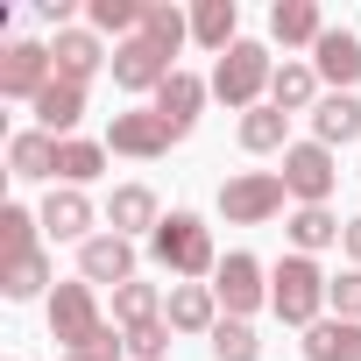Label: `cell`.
I'll list each match as a JSON object with an SVG mask.
<instances>
[{"instance_id":"17","label":"cell","mask_w":361,"mask_h":361,"mask_svg":"<svg viewBox=\"0 0 361 361\" xmlns=\"http://www.w3.org/2000/svg\"><path fill=\"white\" fill-rule=\"evenodd\" d=\"M36 121H43V135H71L78 121H85V85H71V78H50L43 92H36Z\"/></svg>"},{"instance_id":"28","label":"cell","mask_w":361,"mask_h":361,"mask_svg":"<svg viewBox=\"0 0 361 361\" xmlns=\"http://www.w3.org/2000/svg\"><path fill=\"white\" fill-rule=\"evenodd\" d=\"M149 319H163V290H156V283H142V276H135V283H121V290H114V326H121V333H135V326H149Z\"/></svg>"},{"instance_id":"12","label":"cell","mask_w":361,"mask_h":361,"mask_svg":"<svg viewBox=\"0 0 361 361\" xmlns=\"http://www.w3.org/2000/svg\"><path fill=\"white\" fill-rule=\"evenodd\" d=\"M163 227V206H156V192L149 185H114V199H106V234H156Z\"/></svg>"},{"instance_id":"16","label":"cell","mask_w":361,"mask_h":361,"mask_svg":"<svg viewBox=\"0 0 361 361\" xmlns=\"http://www.w3.org/2000/svg\"><path fill=\"white\" fill-rule=\"evenodd\" d=\"M326 92H319V71L305 64V57H283L276 64V78H269V106H283V114H312Z\"/></svg>"},{"instance_id":"29","label":"cell","mask_w":361,"mask_h":361,"mask_svg":"<svg viewBox=\"0 0 361 361\" xmlns=\"http://www.w3.org/2000/svg\"><path fill=\"white\" fill-rule=\"evenodd\" d=\"M135 36H149V43H163V50L177 57V50H185V36H192V15H177L170 0H149V8H142V29H135Z\"/></svg>"},{"instance_id":"36","label":"cell","mask_w":361,"mask_h":361,"mask_svg":"<svg viewBox=\"0 0 361 361\" xmlns=\"http://www.w3.org/2000/svg\"><path fill=\"white\" fill-rule=\"evenodd\" d=\"M57 361H85V354H57Z\"/></svg>"},{"instance_id":"6","label":"cell","mask_w":361,"mask_h":361,"mask_svg":"<svg viewBox=\"0 0 361 361\" xmlns=\"http://www.w3.org/2000/svg\"><path fill=\"white\" fill-rule=\"evenodd\" d=\"M283 185H290L298 206H326L333 185H340L333 149H326V142H290V149H283Z\"/></svg>"},{"instance_id":"24","label":"cell","mask_w":361,"mask_h":361,"mask_svg":"<svg viewBox=\"0 0 361 361\" xmlns=\"http://www.w3.org/2000/svg\"><path fill=\"white\" fill-rule=\"evenodd\" d=\"M99 170H106V142H78V135H64V142H57V185L85 192Z\"/></svg>"},{"instance_id":"19","label":"cell","mask_w":361,"mask_h":361,"mask_svg":"<svg viewBox=\"0 0 361 361\" xmlns=\"http://www.w3.org/2000/svg\"><path fill=\"white\" fill-rule=\"evenodd\" d=\"M241 8H234V0H199V8H192V43L199 50H213V57H227L241 36Z\"/></svg>"},{"instance_id":"10","label":"cell","mask_w":361,"mask_h":361,"mask_svg":"<svg viewBox=\"0 0 361 361\" xmlns=\"http://www.w3.org/2000/svg\"><path fill=\"white\" fill-rule=\"evenodd\" d=\"M78 276H85L92 290H99V283H114V290L135 283V241H128V234H92V241L78 248Z\"/></svg>"},{"instance_id":"1","label":"cell","mask_w":361,"mask_h":361,"mask_svg":"<svg viewBox=\"0 0 361 361\" xmlns=\"http://www.w3.org/2000/svg\"><path fill=\"white\" fill-rule=\"evenodd\" d=\"M149 255H156L177 283L220 276V248H213V227H206L199 213H163V227L149 234Z\"/></svg>"},{"instance_id":"34","label":"cell","mask_w":361,"mask_h":361,"mask_svg":"<svg viewBox=\"0 0 361 361\" xmlns=\"http://www.w3.org/2000/svg\"><path fill=\"white\" fill-rule=\"evenodd\" d=\"M326 305H333L340 319H361V269H340L333 290H326Z\"/></svg>"},{"instance_id":"22","label":"cell","mask_w":361,"mask_h":361,"mask_svg":"<svg viewBox=\"0 0 361 361\" xmlns=\"http://www.w3.org/2000/svg\"><path fill=\"white\" fill-rule=\"evenodd\" d=\"M43 290H50V255H43V248H29V255H0V298L29 305V298H43Z\"/></svg>"},{"instance_id":"14","label":"cell","mask_w":361,"mask_h":361,"mask_svg":"<svg viewBox=\"0 0 361 361\" xmlns=\"http://www.w3.org/2000/svg\"><path fill=\"white\" fill-rule=\"evenodd\" d=\"M163 319H170V333H213V326H220V298H213V283H170Z\"/></svg>"},{"instance_id":"20","label":"cell","mask_w":361,"mask_h":361,"mask_svg":"<svg viewBox=\"0 0 361 361\" xmlns=\"http://www.w3.org/2000/svg\"><path fill=\"white\" fill-rule=\"evenodd\" d=\"M269 36H276L283 50H312V43L326 36V15L312 8V0H276V8H269Z\"/></svg>"},{"instance_id":"4","label":"cell","mask_w":361,"mask_h":361,"mask_svg":"<svg viewBox=\"0 0 361 361\" xmlns=\"http://www.w3.org/2000/svg\"><path fill=\"white\" fill-rule=\"evenodd\" d=\"M283 199H290L283 170H241V177H227V185H220V213H227V227H262V220L283 213Z\"/></svg>"},{"instance_id":"13","label":"cell","mask_w":361,"mask_h":361,"mask_svg":"<svg viewBox=\"0 0 361 361\" xmlns=\"http://www.w3.org/2000/svg\"><path fill=\"white\" fill-rule=\"evenodd\" d=\"M92 199L85 192H71V185H50V199H43V234H57V241H92Z\"/></svg>"},{"instance_id":"9","label":"cell","mask_w":361,"mask_h":361,"mask_svg":"<svg viewBox=\"0 0 361 361\" xmlns=\"http://www.w3.org/2000/svg\"><path fill=\"white\" fill-rule=\"evenodd\" d=\"M170 71H177V64H170V50H163V43H149V36H128V43L114 50V85H121V92H163V85H170Z\"/></svg>"},{"instance_id":"3","label":"cell","mask_w":361,"mask_h":361,"mask_svg":"<svg viewBox=\"0 0 361 361\" xmlns=\"http://www.w3.org/2000/svg\"><path fill=\"white\" fill-rule=\"evenodd\" d=\"M269 78H276V57L262 50V43H234L220 64H213V99H227V106H262V92H269Z\"/></svg>"},{"instance_id":"26","label":"cell","mask_w":361,"mask_h":361,"mask_svg":"<svg viewBox=\"0 0 361 361\" xmlns=\"http://www.w3.org/2000/svg\"><path fill=\"white\" fill-rule=\"evenodd\" d=\"M8 170H15V177H57V135L22 128V135L8 142Z\"/></svg>"},{"instance_id":"32","label":"cell","mask_w":361,"mask_h":361,"mask_svg":"<svg viewBox=\"0 0 361 361\" xmlns=\"http://www.w3.org/2000/svg\"><path fill=\"white\" fill-rule=\"evenodd\" d=\"M142 8L149 0H92V36L106 29V36H135L142 29Z\"/></svg>"},{"instance_id":"23","label":"cell","mask_w":361,"mask_h":361,"mask_svg":"<svg viewBox=\"0 0 361 361\" xmlns=\"http://www.w3.org/2000/svg\"><path fill=\"white\" fill-rule=\"evenodd\" d=\"M305 361H361V319H319L305 333Z\"/></svg>"},{"instance_id":"33","label":"cell","mask_w":361,"mask_h":361,"mask_svg":"<svg viewBox=\"0 0 361 361\" xmlns=\"http://www.w3.org/2000/svg\"><path fill=\"white\" fill-rule=\"evenodd\" d=\"M128 354H135V361H163V354H170V319L135 326V333H128Z\"/></svg>"},{"instance_id":"25","label":"cell","mask_w":361,"mask_h":361,"mask_svg":"<svg viewBox=\"0 0 361 361\" xmlns=\"http://www.w3.org/2000/svg\"><path fill=\"white\" fill-rule=\"evenodd\" d=\"M283 135H290V114H283V106H269V99H262V106H248V114H241V149H248V156L290 149Z\"/></svg>"},{"instance_id":"27","label":"cell","mask_w":361,"mask_h":361,"mask_svg":"<svg viewBox=\"0 0 361 361\" xmlns=\"http://www.w3.org/2000/svg\"><path fill=\"white\" fill-rule=\"evenodd\" d=\"M347 234V220H333L326 206H298L290 213V255H319V248H333Z\"/></svg>"},{"instance_id":"31","label":"cell","mask_w":361,"mask_h":361,"mask_svg":"<svg viewBox=\"0 0 361 361\" xmlns=\"http://www.w3.org/2000/svg\"><path fill=\"white\" fill-rule=\"evenodd\" d=\"M36 227H43V213L0 206V255H29V248H36Z\"/></svg>"},{"instance_id":"2","label":"cell","mask_w":361,"mask_h":361,"mask_svg":"<svg viewBox=\"0 0 361 361\" xmlns=\"http://www.w3.org/2000/svg\"><path fill=\"white\" fill-rule=\"evenodd\" d=\"M326 290H333V276L312 262V255H283L276 269H269V312L283 319V326H319V312H326Z\"/></svg>"},{"instance_id":"21","label":"cell","mask_w":361,"mask_h":361,"mask_svg":"<svg viewBox=\"0 0 361 361\" xmlns=\"http://www.w3.org/2000/svg\"><path fill=\"white\" fill-rule=\"evenodd\" d=\"M354 135H361V99H354V92H326V99L312 106V142L340 149V142H354Z\"/></svg>"},{"instance_id":"7","label":"cell","mask_w":361,"mask_h":361,"mask_svg":"<svg viewBox=\"0 0 361 361\" xmlns=\"http://www.w3.org/2000/svg\"><path fill=\"white\" fill-rule=\"evenodd\" d=\"M170 142H185L156 106H135V114H114V128H106V149L114 156H135V163H156V156H170Z\"/></svg>"},{"instance_id":"11","label":"cell","mask_w":361,"mask_h":361,"mask_svg":"<svg viewBox=\"0 0 361 361\" xmlns=\"http://www.w3.org/2000/svg\"><path fill=\"white\" fill-rule=\"evenodd\" d=\"M312 71H319V85H333V92H354V85H361V36H347V29H326V36L312 43Z\"/></svg>"},{"instance_id":"18","label":"cell","mask_w":361,"mask_h":361,"mask_svg":"<svg viewBox=\"0 0 361 361\" xmlns=\"http://www.w3.org/2000/svg\"><path fill=\"white\" fill-rule=\"evenodd\" d=\"M206 92H213V78H192V71H170V85L156 92V114H163V121H170L177 135H192V121H199Z\"/></svg>"},{"instance_id":"8","label":"cell","mask_w":361,"mask_h":361,"mask_svg":"<svg viewBox=\"0 0 361 361\" xmlns=\"http://www.w3.org/2000/svg\"><path fill=\"white\" fill-rule=\"evenodd\" d=\"M57 78V57H50V43H8V50H0V92H8V99H29L36 106V92Z\"/></svg>"},{"instance_id":"5","label":"cell","mask_w":361,"mask_h":361,"mask_svg":"<svg viewBox=\"0 0 361 361\" xmlns=\"http://www.w3.org/2000/svg\"><path fill=\"white\" fill-rule=\"evenodd\" d=\"M213 298L227 305V319H255V312L269 305V269H262V262H255L248 248H234V255H220Z\"/></svg>"},{"instance_id":"35","label":"cell","mask_w":361,"mask_h":361,"mask_svg":"<svg viewBox=\"0 0 361 361\" xmlns=\"http://www.w3.org/2000/svg\"><path fill=\"white\" fill-rule=\"evenodd\" d=\"M340 248H347V255H354V269H361V213L347 220V234H340Z\"/></svg>"},{"instance_id":"30","label":"cell","mask_w":361,"mask_h":361,"mask_svg":"<svg viewBox=\"0 0 361 361\" xmlns=\"http://www.w3.org/2000/svg\"><path fill=\"white\" fill-rule=\"evenodd\" d=\"M213 361H262V340L248 319H220L213 326Z\"/></svg>"},{"instance_id":"15","label":"cell","mask_w":361,"mask_h":361,"mask_svg":"<svg viewBox=\"0 0 361 361\" xmlns=\"http://www.w3.org/2000/svg\"><path fill=\"white\" fill-rule=\"evenodd\" d=\"M50 57H57V78H71V85H85L99 64H114V57L99 50V36H92V29H57Z\"/></svg>"}]
</instances>
